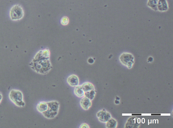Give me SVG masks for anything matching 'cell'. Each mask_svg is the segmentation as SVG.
Returning a JSON list of instances; mask_svg holds the SVG:
<instances>
[{
	"label": "cell",
	"instance_id": "1",
	"mask_svg": "<svg viewBox=\"0 0 173 128\" xmlns=\"http://www.w3.org/2000/svg\"><path fill=\"white\" fill-rule=\"evenodd\" d=\"M29 65L34 71L43 75L49 73L52 68L49 59L40 60L38 61L32 60Z\"/></svg>",
	"mask_w": 173,
	"mask_h": 128
},
{
	"label": "cell",
	"instance_id": "2",
	"mask_svg": "<svg viewBox=\"0 0 173 128\" xmlns=\"http://www.w3.org/2000/svg\"><path fill=\"white\" fill-rule=\"evenodd\" d=\"M9 98L15 105L18 107H24L25 105L23 101V94L19 90H12L9 93Z\"/></svg>",
	"mask_w": 173,
	"mask_h": 128
},
{
	"label": "cell",
	"instance_id": "3",
	"mask_svg": "<svg viewBox=\"0 0 173 128\" xmlns=\"http://www.w3.org/2000/svg\"><path fill=\"white\" fill-rule=\"evenodd\" d=\"M24 15V10L20 5H14L10 9L9 16L12 21L21 20Z\"/></svg>",
	"mask_w": 173,
	"mask_h": 128
},
{
	"label": "cell",
	"instance_id": "4",
	"mask_svg": "<svg viewBox=\"0 0 173 128\" xmlns=\"http://www.w3.org/2000/svg\"><path fill=\"white\" fill-rule=\"evenodd\" d=\"M119 59L123 65L126 66L130 69L132 67L134 64V56L130 54L127 53L122 54L120 56Z\"/></svg>",
	"mask_w": 173,
	"mask_h": 128
},
{
	"label": "cell",
	"instance_id": "5",
	"mask_svg": "<svg viewBox=\"0 0 173 128\" xmlns=\"http://www.w3.org/2000/svg\"><path fill=\"white\" fill-rule=\"evenodd\" d=\"M50 52L49 49H46L39 51L33 59V60L38 61L40 60L50 59Z\"/></svg>",
	"mask_w": 173,
	"mask_h": 128
},
{
	"label": "cell",
	"instance_id": "6",
	"mask_svg": "<svg viewBox=\"0 0 173 128\" xmlns=\"http://www.w3.org/2000/svg\"><path fill=\"white\" fill-rule=\"evenodd\" d=\"M97 117L98 118L99 121L103 122V123H106L111 118V115L109 114V113L105 110L99 111L97 113Z\"/></svg>",
	"mask_w": 173,
	"mask_h": 128
},
{
	"label": "cell",
	"instance_id": "7",
	"mask_svg": "<svg viewBox=\"0 0 173 128\" xmlns=\"http://www.w3.org/2000/svg\"><path fill=\"white\" fill-rule=\"evenodd\" d=\"M157 11L165 12L168 10V5L167 0H158L157 5Z\"/></svg>",
	"mask_w": 173,
	"mask_h": 128
},
{
	"label": "cell",
	"instance_id": "8",
	"mask_svg": "<svg viewBox=\"0 0 173 128\" xmlns=\"http://www.w3.org/2000/svg\"><path fill=\"white\" fill-rule=\"evenodd\" d=\"M80 104L81 107L85 110H88L92 105L91 100L85 96L82 98L80 102Z\"/></svg>",
	"mask_w": 173,
	"mask_h": 128
},
{
	"label": "cell",
	"instance_id": "9",
	"mask_svg": "<svg viewBox=\"0 0 173 128\" xmlns=\"http://www.w3.org/2000/svg\"><path fill=\"white\" fill-rule=\"evenodd\" d=\"M67 82L71 86H76L79 84V79L76 75H71L67 78Z\"/></svg>",
	"mask_w": 173,
	"mask_h": 128
},
{
	"label": "cell",
	"instance_id": "10",
	"mask_svg": "<svg viewBox=\"0 0 173 128\" xmlns=\"http://www.w3.org/2000/svg\"><path fill=\"white\" fill-rule=\"evenodd\" d=\"M47 103L48 104V110L54 112H59L60 103L57 101H50L49 102H47Z\"/></svg>",
	"mask_w": 173,
	"mask_h": 128
},
{
	"label": "cell",
	"instance_id": "11",
	"mask_svg": "<svg viewBox=\"0 0 173 128\" xmlns=\"http://www.w3.org/2000/svg\"><path fill=\"white\" fill-rule=\"evenodd\" d=\"M47 119H53L58 114V112H54L47 109L46 111L41 113Z\"/></svg>",
	"mask_w": 173,
	"mask_h": 128
},
{
	"label": "cell",
	"instance_id": "12",
	"mask_svg": "<svg viewBox=\"0 0 173 128\" xmlns=\"http://www.w3.org/2000/svg\"><path fill=\"white\" fill-rule=\"evenodd\" d=\"M48 106L47 103L45 102H41L39 103L38 104H37V111L40 113H43V112H45L48 109Z\"/></svg>",
	"mask_w": 173,
	"mask_h": 128
},
{
	"label": "cell",
	"instance_id": "13",
	"mask_svg": "<svg viewBox=\"0 0 173 128\" xmlns=\"http://www.w3.org/2000/svg\"><path fill=\"white\" fill-rule=\"evenodd\" d=\"M74 89V93L77 96L82 97L84 96V91L82 88L81 86H76Z\"/></svg>",
	"mask_w": 173,
	"mask_h": 128
},
{
	"label": "cell",
	"instance_id": "14",
	"mask_svg": "<svg viewBox=\"0 0 173 128\" xmlns=\"http://www.w3.org/2000/svg\"><path fill=\"white\" fill-rule=\"evenodd\" d=\"M82 88L84 91V92H85L89 91L91 90H94V86L91 83H85L81 86Z\"/></svg>",
	"mask_w": 173,
	"mask_h": 128
},
{
	"label": "cell",
	"instance_id": "15",
	"mask_svg": "<svg viewBox=\"0 0 173 128\" xmlns=\"http://www.w3.org/2000/svg\"><path fill=\"white\" fill-rule=\"evenodd\" d=\"M158 0H148L147 5L149 7L154 11H157V5Z\"/></svg>",
	"mask_w": 173,
	"mask_h": 128
},
{
	"label": "cell",
	"instance_id": "16",
	"mask_svg": "<svg viewBox=\"0 0 173 128\" xmlns=\"http://www.w3.org/2000/svg\"><path fill=\"white\" fill-rule=\"evenodd\" d=\"M106 123V126L108 128H115L117 126V122L116 120L111 118Z\"/></svg>",
	"mask_w": 173,
	"mask_h": 128
},
{
	"label": "cell",
	"instance_id": "17",
	"mask_svg": "<svg viewBox=\"0 0 173 128\" xmlns=\"http://www.w3.org/2000/svg\"><path fill=\"white\" fill-rule=\"evenodd\" d=\"M95 95H96V91L95 90H91L89 91L85 92L84 93V96L91 100H92L94 98Z\"/></svg>",
	"mask_w": 173,
	"mask_h": 128
},
{
	"label": "cell",
	"instance_id": "18",
	"mask_svg": "<svg viewBox=\"0 0 173 128\" xmlns=\"http://www.w3.org/2000/svg\"><path fill=\"white\" fill-rule=\"evenodd\" d=\"M61 24L64 26H66L69 24V19L67 17L64 16L61 18Z\"/></svg>",
	"mask_w": 173,
	"mask_h": 128
},
{
	"label": "cell",
	"instance_id": "19",
	"mask_svg": "<svg viewBox=\"0 0 173 128\" xmlns=\"http://www.w3.org/2000/svg\"><path fill=\"white\" fill-rule=\"evenodd\" d=\"M80 128H89V126H88V124H87L84 123V124H82V125H81V127H80Z\"/></svg>",
	"mask_w": 173,
	"mask_h": 128
},
{
	"label": "cell",
	"instance_id": "20",
	"mask_svg": "<svg viewBox=\"0 0 173 128\" xmlns=\"http://www.w3.org/2000/svg\"><path fill=\"white\" fill-rule=\"evenodd\" d=\"M88 62L89 64H93V63L94 62V60L93 59H92V58H89V59H88Z\"/></svg>",
	"mask_w": 173,
	"mask_h": 128
},
{
	"label": "cell",
	"instance_id": "21",
	"mask_svg": "<svg viewBox=\"0 0 173 128\" xmlns=\"http://www.w3.org/2000/svg\"><path fill=\"white\" fill-rule=\"evenodd\" d=\"M153 61V58L152 57H149L148 59V62H152Z\"/></svg>",
	"mask_w": 173,
	"mask_h": 128
},
{
	"label": "cell",
	"instance_id": "22",
	"mask_svg": "<svg viewBox=\"0 0 173 128\" xmlns=\"http://www.w3.org/2000/svg\"><path fill=\"white\" fill-rule=\"evenodd\" d=\"M2 95L1 93H0V103L1 102L2 100Z\"/></svg>",
	"mask_w": 173,
	"mask_h": 128
}]
</instances>
